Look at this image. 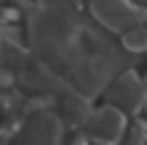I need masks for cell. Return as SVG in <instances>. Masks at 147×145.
I'll list each match as a JSON object with an SVG mask.
<instances>
[{
    "mask_svg": "<svg viewBox=\"0 0 147 145\" xmlns=\"http://www.w3.org/2000/svg\"><path fill=\"white\" fill-rule=\"evenodd\" d=\"M93 13L96 18L109 26V29H116V31H124L129 26H140V21L145 18L147 13L134 5L132 0H93Z\"/></svg>",
    "mask_w": 147,
    "mask_h": 145,
    "instance_id": "cell-1",
    "label": "cell"
},
{
    "mask_svg": "<svg viewBox=\"0 0 147 145\" xmlns=\"http://www.w3.org/2000/svg\"><path fill=\"white\" fill-rule=\"evenodd\" d=\"M132 3H147V0H132Z\"/></svg>",
    "mask_w": 147,
    "mask_h": 145,
    "instance_id": "cell-5",
    "label": "cell"
},
{
    "mask_svg": "<svg viewBox=\"0 0 147 145\" xmlns=\"http://www.w3.org/2000/svg\"><path fill=\"white\" fill-rule=\"evenodd\" d=\"M90 135L103 145H114L121 140L124 135V117L114 109V106H106L101 112H96L93 117V125H90Z\"/></svg>",
    "mask_w": 147,
    "mask_h": 145,
    "instance_id": "cell-2",
    "label": "cell"
},
{
    "mask_svg": "<svg viewBox=\"0 0 147 145\" xmlns=\"http://www.w3.org/2000/svg\"><path fill=\"white\" fill-rule=\"evenodd\" d=\"M124 44H127V49H134V52L145 49L147 47V29L142 23H140V26H132V29L124 34Z\"/></svg>",
    "mask_w": 147,
    "mask_h": 145,
    "instance_id": "cell-4",
    "label": "cell"
},
{
    "mask_svg": "<svg viewBox=\"0 0 147 145\" xmlns=\"http://www.w3.org/2000/svg\"><path fill=\"white\" fill-rule=\"evenodd\" d=\"M145 86H147V78H145Z\"/></svg>",
    "mask_w": 147,
    "mask_h": 145,
    "instance_id": "cell-6",
    "label": "cell"
},
{
    "mask_svg": "<svg viewBox=\"0 0 147 145\" xmlns=\"http://www.w3.org/2000/svg\"><path fill=\"white\" fill-rule=\"evenodd\" d=\"M119 88H121V91H116L114 96H116L121 104H127V106H132V104H137V101L142 99V83H137L132 75H127V78L119 83Z\"/></svg>",
    "mask_w": 147,
    "mask_h": 145,
    "instance_id": "cell-3",
    "label": "cell"
}]
</instances>
